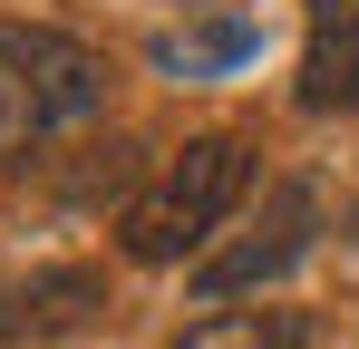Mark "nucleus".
<instances>
[{
	"instance_id": "obj_1",
	"label": "nucleus",
	"mask_w": 359,
	"mask_h": 349,
	"mask_svg": "<svg viewBox=\"0 0 359 349\" xmlns=\"http://www.w3.org/2000/svg\"><path fill=\"white\" fill-rule=\"evenodd\" d=\"M243 184H252V146H243V136H184L117 214L126 262H184V252L243 204Z\"/></svg>"
},
{
	"instance_id": "obj_2",
	"label": "nucleus",
	"mask_w": 359,
	"mask_h": 349,
	"mask_svg": "<svg viewBox=\"0 0 359 349\" xmlns=\"http://www.w3.org/2000/svg\"><path fill=\"white\" fill-rule=\"evenodd\" d=\"M311 224H320L311 184H272V194H262V214L243 224V242H224V252H204V272H194V291H204V301H224V291L282 282V272H292L301 252H311Z\"/></svg>"
},
{
	"instance_id": "obj_3",
	"label": "nucleus",
	"mask_w": 359,
	"mask_h": 349,
	"mask_svg": "<svg viewBox=\"0 0 359 349\" xmlns=\"http://www.w3.org/2000/svg\"><path fill=\"white\" fill-rule=\"evenodd\" d=\"M107 310V272H88V262H49V272H29V282L0 291V349H49L68 330H88Z\"/></svg>"
},
{
	"instance_id": "obj_4",
	"label": "nucleus",
	"mask_w": 359,
	"mask_h": 349,
	"mask_svg": "<svg viewBox=\"0 0 359 349\" xmlns=\"http://www.w3.org/2000/svg\"><path fill=\"white\" fill-rule=\"evenodd\" d=\"M0 49L29 68V88H39L49 126H88V116L107 107V88H117V78H107V58L88 49V39H68V29H20V20H10V29H0Z\"/></svg>"
},
{
	"instance_id": "obj_5",
	"label": "nucleus",
	"mask_w": 359,
	"mask_h": 349,
	"mask_svg": "<svg viewBox=\"0 0 359 349\" xmlns=\"http://www.w3.org/2000/svg\"><path fill=\"white\" fill-rule=\"evenodd\" d=\"M292 97H301L311 116L359 107V0H311V39H301Z\"/></svg>"
},
{
	"instance_id": "obj_6",
	"label": "nucleus",
	"mask_w": 359,
	"mask_h": 349,
	"mask_svg": "<svg viewBox=\"0 0 359 349\" xmlns=\"http://www.w3.org/2000/svg\"><path fill=\"white\" fill-rule=\"evenodd\" d=\"M165 349H311V320L301 310H214Z\"/></svg>"
},
{
	"instance_id": "obj_7",
	"label": "nucleus",
	"mask_w": 359,
	"mask_h": 349,
	"mask_svg": "<svg viewBox=\"0 0 359 349\" xmlns=\"http://www.w3.org/2000/svg\"><path fill=\"white\" fill-rule=\"evenodd\" d=\"M39 136H59L49 126V107H39V88H29V68L0 49V156H29Z\"/></svg>"
},
{
	"instance_id": "obj_8",
	"label": "nucleus",
	"mask_w": 359,
	"mask_h": 349,
	"mask_svg": "<svg viewBox=\"0 0 359 349\" xmlns=\"http://www.w3.org/2000/svg\"><path fill=\"white\" fill-rule=\"evenodd\" d=\"M165 68H184V78H194V68H233V58H252V20H204V29H184V39H165Z\"/></svg>"
},
{
	"instance_id": "obj_9",
	"label": "nucleus",
	"mask_w": 359,
	"mask_h": 349,
	"mask_svg": "<svg viewBox=\"0 0 359 349\" xmlns=\"http://www.w3.org/2000/svg\"><path fill=\"white\" fill-rule=\"evenodd\" d=\"M350 233H359V204H350Z\"/></svg>"
}]
</instances>
